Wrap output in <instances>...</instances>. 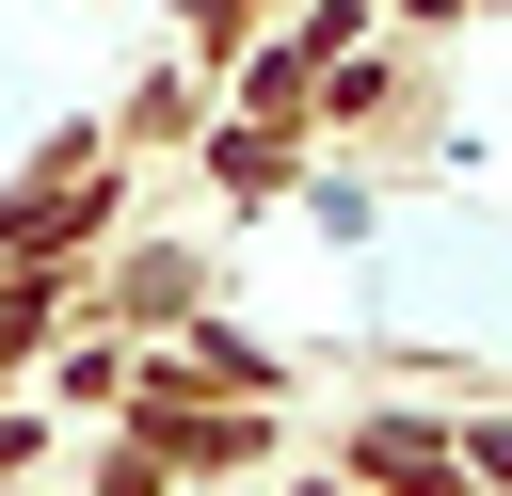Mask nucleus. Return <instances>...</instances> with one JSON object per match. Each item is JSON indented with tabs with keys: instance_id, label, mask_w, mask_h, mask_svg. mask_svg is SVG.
<instances>
[{
	"instance_id": "f257e3e1",
	"label": "nucleus",
	"mask_w": 512,
	"mask_h": 496,
	"mask_svg": "<svg viewBox=\"0 0 512 496\" xmlns=\"http://www.w3.org/2000/svg\"><path fill=\"white\" fill-rule=\"evenodd\" d=\"M192 16H240V0H192Z\"/></svg>"
}]
</instances>
